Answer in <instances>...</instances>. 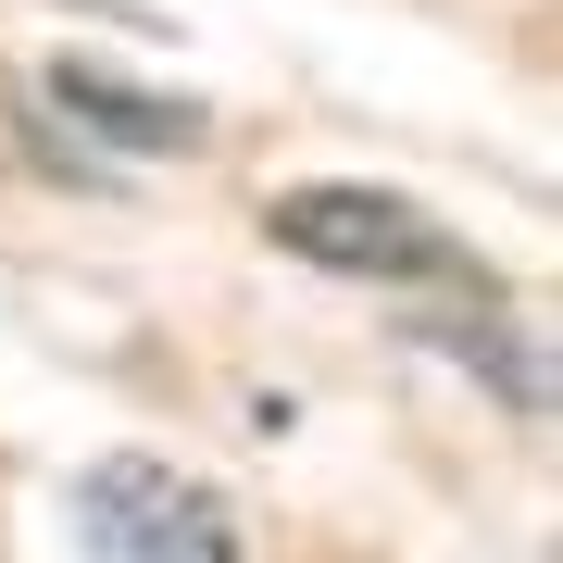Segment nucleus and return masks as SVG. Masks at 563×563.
I'll return each mask as SVG.
<instances>
[{"label":"nucleus","instance_id":"obj_1","mask_svg":"<svg viewBox=\"0 0 563 563\" xmlns=\"http://www.w3.org/2000/svg\"><path fill=\"white\" fill-rule=\"evenodd\" d=\"M76 551L88 563H251L225 488H201L188 463H151V451H113L76 476Z\"/></svg>","mask_w":563,"mask_h":563},{"label":"nucleus","instance_id":"obj_2","mask_svg":"<svg viewBox=\"0 0 563 563\" xmlns=\"http://www.w3.org/2000/svg\"><path fill=\"white\" fill-rule=\"evenodd\" d=\"M276 251L288 263H325V276H376V288H476V263L439 213L388 201V188H288L276 213Z\"/></svg>","mask_w":563,"mask_h":563},{"label":"nucleus","instance_id":"obj_3","mask_svg":"<svg viewBox=\"0 0 563 563\" xmlns=\"http://www.w3.org/2000/svg\"><path fill=\"white\" fill-rule=\"evenodd\" d=\"M51 113H63V125H113L125 151H201V101H151V88L88 76V63H63V76H51Z\"/></svg>","mask_w":563,"mask_h":563}]
</instances>
